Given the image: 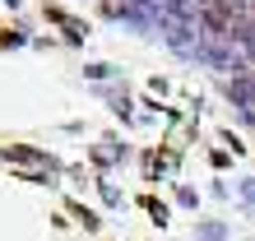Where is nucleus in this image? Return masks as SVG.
Returning a JSON list of instances; mask_svg holds the SVG:
<instances>
[{"instance_id": "f257e3e1", "label": "nucleus", "mask_w": 255, "mask_h": 241, "mask_svg": "<svg viewBox=\"0 0 255 241\" xmlns=\"http://www.w3.org/2000/svg\"><path fill=\"white\" fill-rule=\"evenodd\" d=\"M195 241H228V223L200 218V223H195Z\"/></svg>"}, {"instance_id": "f03ea898", "label": "nucleus", "mask_w": 255, "mask_h": 241, "mask_svg": "<svg viewBox=\"0 0 255 241\" xmlns=\"http://www.w3.org/2000/svg\"><path fill=\"white\" fill-rule=\"evenodd\" d=\"M176 200H181V204H186V209H200V195H195V190H190V186H181V190H176Z\"/></svg>"}, {"instance_id": "20e7f679", "label": "nucleus", "mask_w": 255, "mask_h": 241, "mask_svg": "<svg viewBox=\"0 0 255 241\" xmlns=\"http://www.w3.org/2000/svg\"><path fill=\"white\" fill-rule=\"evenodd\" d=\"M84 74H88V79H112V74H116V70H112V65H88Z\"/></svg>"}, {"instance_id": "7ed1b4c3", "label": "nucleus", "mask_w": 255, "mask_h": 241, "mask_svg": "<svg viewBox=\"0 0 255 241\" xmlns=\"http://www.w3.org/2000/svg\"><path fill=\"white\" fill-rule=\"evenodd\" d=\"M242 200H246V209H255V176L242 181Z\"/></svg>"}]
</instances>
